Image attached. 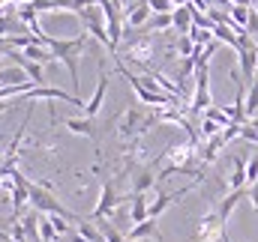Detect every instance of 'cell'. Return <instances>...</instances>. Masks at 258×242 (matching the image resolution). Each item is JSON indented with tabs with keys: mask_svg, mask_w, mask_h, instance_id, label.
<instances>
[{
	"mask_svg": "<svg viewBox=\"0 0 258 242\" xmlns=\"http://www.w3.org/2000/svg\"><path fill=\"white\" fill-rule=\"evenodd\" d=\"M228 242H231V239H228Z\"/></svg>",
	"mask_w": 258,
	"mask_h": 242,
	"instance_id": "cell-28",
	"label": "cell"
},
{
	"mask_svg": "<svg viewBox=\"0 0 258 242\" xmlns=\"http://www.w3.org/2000/svg\"><path fill=\"white\" fill-rule=\"evenodd\" d=\"M147 3H150L153 15H165V12H174V3H171V0H147Z\"/></svg>",
	"mask_w": 258,
	"mask_h": 242,
	"instance_id": "cell-22",
	"label": "cell"
},
{
	"mask_svg": "<svg viewBox=\"0 0 258 242\" xmlns=\"http://www.w3.org/2000/svg\"><path fill=\"white\" fill-rule=\"evenodd\" d=\"M126 242H141V239H126Z\"/></svg>",
	"mask_w": 258,
	"mask_h": 242,
	"instance_id": "cell-26",
	"label": "cell"
},
{
	"mask_svg": "<svg viewBox=\"0 0 258 242\" xmlns=\"http://www.w3.org/2000/svg\"><path fill=\"white\" fill-rule=\"evenodd\" d=\"M27 194H30V206H33L36 212H42V215H63L72 224L81 221V215H75L72 209H66L63 203L51 194V188H45V185H39V182H30V185H27Z\"/></svg>",
	"mask_w": 258,
	"mask_h": 242,
	"instance_id": "cell-2",
	"label": "cell"
},
{
	"mask_svg": "<svg viewBox=\"0 0 258 242\" xmlns=\"http://www.w3.org/2000/svg\"><path fill=\"white\" fill-rule=\"evenodd\" d=\"M15 84H27V75L21 66H3L0 69V87H15Z\"/></svg>",
	"mask_w": 258,
	"mask_h": 242,
	"instance_id": "cell-17",
	"label": "cell"
},
{
	"mask_svg": "<svg viewBox=\"0 0 258 242\" xmlns=\"http://www.w3.org/2000/svg\"><path fill=\"white\" fill-rule=\"evenodd\" d=\"M150 18H153V9H150L147 0H132V6H126V27L129 30H144Z\"/></svg>",
	"mask_w": 258,
	"mask_h": 242,
	"instance_id": "cell-8",
	"label": "cell"
},
{
	"mask_svg": "<svg viewBox=\"0 0 258 242\" xmlns=\"http://www.w3.org/2000/svg\"><path fill=\"white\" fill-rule=\"evenodd\" d=\"M63 126L72 132V135L96 138V129H93V120H90V117H69V120H63Z\"/></svg>",
	"mask_w": 258,
	"mask_h": 242,
	"instance_id": "cell-15",
	"label": "cell"
},
{
	"mask_svg": "<svg viewBox=\"0 0 258 242\" xmlns=\"http://www.w3.org/2000/svg\"><path fill=\"white\" fill-rule=\"evenodd\" d=\"M195 239L198 242H228V230H225V221L219 218L216 209L204 212L198 227H195Z\"/></svg>",
	"mask_w": 258,
	"mask_h": 242,
	"instance_id": "cell-4",
	"label": "cell"
},
{
	"mask_svg": "<svg viewBox=\"0 0 258 242\" xmlns=\"http://www.w3.org/2000/svg\"><path fill=\"white\" fill-rule=\"evenodd\" d=\"M3 111H6V102H3V99H0V114H3Z\"/></svg>",
	"mask_w": 258,
	"mask_h": 242,
	"instance_id": "cell-25",
	"label": "cell"
},
{
	"mask_svg": "<svg viewBox=\"0 0 258 242\" xmlns=\"http://www.w3.org/2000/svg\"><path fill=\"white\" fill-rule=\"evenodd\" d=\"M108 84H111V78H108V72H102V75H99V84H96V90H93V96L84 102V117H90V120H93V117L102 111V102H105Z\"/></svg>",
	"mask_w": 258,
	"mask_h": 242,
	"instance_id": "cell-9",
	"label": "cell"
},
{
	"mask_svg": "<svg viewBox=\"0 0 258 242\" xmlns=\"http://www.w3.org/2000/svg\"><path fill=\"white\" fill-rule=\"evenodd\" d=\"M99 224V233H102V242H126V236H120V230L111 224V221H96Z\"/></svg>",
	"mask_w": 258,
	"mask_h": 242,
	"instance_id": "cell-20",
	"label": "cell"
},
{
	"mask_svg": "<svg viewBox=\"0 0 258 242\" xmlns=\"http://www.w3.org/2000/svg\"><path fill=\"white\" fill-rule=\"evenodd\" d=\"M0 69H3V66H0Z\"/></svg>",
	"mask_w": 258,
	"mask_h": 242,
	"instance_id": "cell-27",
	"label": "cell"
},
{
	"mask_svg": "<svg viewBox=\"0 0 258 242\" xmlns=\"http://www.w3.org/2000/svg\"><path fill=\"white\" fill-rule=\"evenodd\" d=\"M258 182V153L246 162V185H255Z\"/></svg>",
	"mask_w": 258,
	"mask_h": 242,
	"instance_id": "cell-23",
	"label": "cell"
},
{
	"mask_svg": "<svg viewBox=\"0 0 258 242\" xmlns=\"http://www.w3.org/2000/svg\"><path fill=\"white\" fill-rule=\"evenodd\" d=\"M42 45L54 54V60L66 66V72L72 75V93L78 96V54H81L84 45H87V33H81V36H75V39H57V36H48V33H45Z\"/></svg>",
	"mask_w": 258,
	"mask_h": 242,
	"instance_id": "cell-1",
	"label": "cell"
},
{
	"mask_svg": "<svg viewBox=\"0 0 258 242\" xmlns=\"http://www.w3.org/2000/svg\"><path fill=\"white\" fill-rule=\"evenodd\" d=\"M249 197V188H240V191H228L222 200H219V206H216V212H219V218L228 224V218H231V212H234V206L240 203V200H246Z\"/></svg>",
	"mask_w": 258,
	"mask_h": 242,
	"instance_id": "cell-13",
	"label": "cell"
},
{
	"mask_svg": "<svg viewBox=\"0 0 258 242\" xmlns=\"http://www.w3.org/2000/svg\"><path fill=\"white\" fill-rule=\"evenodd\" d=\"M222 147H225V141H222V132L216 135V138H207V141H201V147H198V162L207 168V165H213L216 162V156L222 153Z\"/></svg>",
	"mask_w": 258,
	"mask_h": 242,
	"instance_id": "cell-11",
	"label": "cell"
},
{
	"mask_svg": "<svg viewBox=\"0 0 258 242\" xmlns=\"http://www.w3.org/2000/svg\"><path fill=\"white\" fill-rule=\"evenodd\" d=\"M156 126V114L153 117H141V111L138 108H129L123 117H117V135L129 141V138H138V135H144L147 129H153Z\"/></svg>",
	"mask_w": 258,
	"mask_h": 242,
	"instance_id": "cell-5",
	"label": "cell"
},
{
	"mask_svg": "<svg viewBox=\"0 0 258 242\" xmlns=\"http://www.w3.org/2000/svg\"><path fill=\"white\" fill-rule=\"evenodd\" d=\"M129 200H132V206H129V218H132V224H141V221L147 218L150 200H147V194H129Z\"/></svg>",
	"mask_w": 258,
	"mask_h": 242,
	"instance_id": "cell-16",
	"label": "cell"
},
{
	"mask_svg": "<svg viewBox=\"0 0 258 242\" xmlns=\"http://www.w3.org/2000/svg\"><path fill=\"white\" fill-rule=\"evenodd\" d=\"M117 203H120V197H117V188H114V182H111V180H102L99 200H96V206H93V212H90V218H87V221H108V218L114 215Z\"/></svg>",
	"mask_w": 258,
	"mask_h": 242,
	"instance_id": "cell-6",
	"label": "cell"
},
{
	"mask_svg": "<svg viewBox=\"0 0 258 242\" xmlns=\"http://www.w3.org/2000/svg\"><path fill=\"white\" fill-rule=\"evenodd\" d=\"M240 188H249V185H246V159H243V156H234V159H231L228 191H240Z\"/></svg>",
	"mask_w": 258,
	"mask_h": 242,
	"instance_id": "cell-14",
	"label": "cell"
},
{
	"mask_svg": "<svg viewBox=\"0 0 258 242\" xmlns=\"http://www.w3.org/2000/svg\"><path fill=\"white\" fill-rule=\"evenodd\" d=\"M156 182H159V162L153 159L150 165H144L141 171H135V177H132V194H147Z\"/></svg>",
	"mask_w": 258,
	"mask_h": 242,
	"instance_id": "cell-7",
	"label": "cell"
},
{
	"mask_svg": "<svg viewBox=\"0 0 258 242\" xmlns=\"http://www.w3.org/2000/svg\"><path fill=\"white\" fill-rule=\"evenodd\" d=\"M201 117L213 120L216 126H222V129H225V126H231V117H228V111H225V108H219V105H210V108H207Z\"/></svg>",
	"mask_w": 258,
	"mask_h": 242,
	"instance_id": "cell-19",
	"label": "cell"
},
{
	"mask_svg": "<svg viewBox=\"0 0 258 242\" xmlns=\"http://www.w3.org/2000/svg\"><path fill=\"white\" fill-rule=\"evenodd\" d=\"M126 239H153V242H162V233H159V227H156V218H144L141 224H135L132 230L126 233Z\"/></svg>",
	"mask_w": 258,
	"mask_h": 242,
	"instance_id": "cell-12",
	"label": "cell"
},
{
	"mask_svg": "<svg viewBox=\"0 0 258 242\" xmlns=\"http://www.w3.org/2000/svg\"><path fill=\"white\" fill-rule=\"evenodd\" d=\"M249 203H252V209L258 212V182L255 185H249Z\"/></svg>",
	"mask_w": 258,
	"mask_h": 242,
	"instance_id": "cell-24",
	"label": "cell"
},
{
	"mask_svg": "<svg viewBox=\"0 0 258 242\" xmlns=\"http://www.w3.org/2000/svg\"><path fill=\"white\" fill-rule=\"evenodd\" d=\"M174 51H177V57H180V60H186V57H195V51H198V48H195V42L189 39V36H180V39H177V45H174Z\"/></svg>",
	"mask_w": 258,
	"mask_h": 242,
	"instance_id": "cell-21",
	"label": "cell"
},
{
	"mask_svg": "<svg viewBox=\"0 0 258 242\" xmlns=\"http://www.w3.org/2000/svg\"><path fill=\"white\" fill-rule=\"evenodd\" d=\"M210 105H213V99H210V63H198V69H195V90H192L189 111H192V117H201Z\"/></svg>",
	"mask_w": 258,
	"mask_h": 242,
	"instance_id": "cell-3",
	"label": "cell"
},
{
	"mask_svg": "<svg viewBox=\"0 0 258 242\" xmlns=\"http://www.w3.org/2000/svg\"><path fill=\"white\" fill-rule=\"evenodd\" d=\"M252 117H258V75L246 90V120H252Z\"/></svg>",
	"mask_w": 258,
	"mask_h": 242,
	"instance_id": "cell-18",
	"label": "cell"
},
{
	"mask_svg": "<svg viewBox=\"0 0 258 242\" xmlns=\"http://www.w3.org/2000/svg\"><path fill=\"white\" fill-rule=\"evenodd\" d=\"M192 15H195V6H192V3L174 6V12H171V27H174L180 36H189V30H192Z\"/></svg>",
	"mask_w": 258,
	"mask_h": 242,
	"instance_id": "cell-10",
	"label": "cell"
}]
</instances>
